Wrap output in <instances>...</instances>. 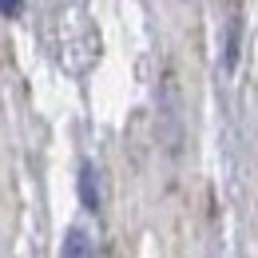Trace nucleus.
<instances>
[{"mask_svg":"<svg viewBox=\"0 0 258 258\" xmlns=\"http://www.w3.org/2000/svg\"><path fill=\"white\" fill-rule=\"evenodd\" d=\"M80 199H84V207L88 211H99V175H96V167L92 163H84L80 167Z\"/></svg>","mask_w":258,"mask_h":258,"instance_id":"obj_1","label":"nucleus"},{"mask_svg":"<svg viewBox=\"0 0 258 258\" xmlns=\"http://www.w3.org/2000/svg\"><path fill=\"white\" fill-rule=\"evenodd\" d=\"M88 238H92V234L76 226V230L68 234V242H64V254H92V242H88Z\"/></svg>","mask_w":258,"mask_h":258,"instance_id":"obj_2","label":"nucleus"},{"mask_svg":"<svg viewBox=\"0 0 258 258\" xmlns=\"http://www.w3.org/2000/svg\"><path fill=\"white\" fill-rule=\"evenodd\" d=\"M24 0H0V16H20Z\"/></svg>","mask_w":258,"mask_h":258,"instance_id":"obj_3","label":"nucleus"}]
</instances>
